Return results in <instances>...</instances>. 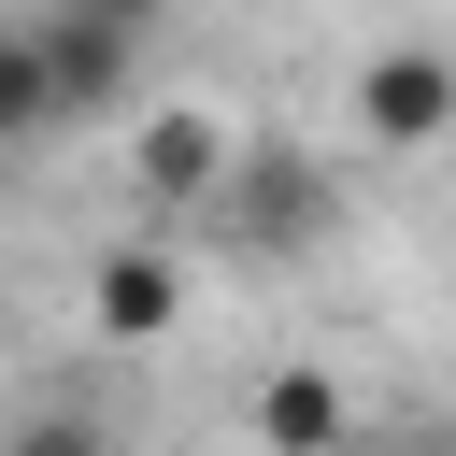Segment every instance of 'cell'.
<instances>
[{
  "instance_id": "cell-1",
  "label": "cell",
  "mask_w": 456,
  "mask_h": 456,
  "mask_svg": "<svg viewBox=\"0 0 456 456\" xmlns=\"http://www.w3.org/2000/svg\"><path fill=\"white\" fill-rule=\"evenodd\" d=\"M200 214H214L242 256H299V242L328 228V171L285 157V142H228V171L200 185Z\"/></svg>"
},
{
  "instance_id": "cell-2",
  "label": "cell",
  "mask_w": 456,
  "mask_h": 456,
  "mask_svg": "<svg viewBox=\"0 0 456 456\" xmlns=\"http://www.w3.org/2000/svg\"><path fill=\"white\" fill-rule=\"evenodd\" d=\"M28 43H43V100H57V128H100V114L128 100V43H142V28L57 0V14H28Z\"/></svg>"
},
{
  "instance_id": "cell-3",
  "label": "cell",
  "mask_w": 456,
  "mask_h": 456,
  "mask_svg": "<svg viewBox=\"0 0 456 456\" xmlns=\"http://www.w3.org/2000/svg\"><path fill=\"white\" fill-rule=\"evenodd\" d=\"M442 114H456V71H442L428 43H399V57H370V71H356V128H370L385 157L442 142Z\"/></svg>"
},
{
  "instance_id": "cell-4",
  "label": "cell",
  "mask_w": 456,
  "mask_h": 456,
  "mask_svg": "<svg viewBox=\"0 0 456 456\" xmlns=\"http://www.w3.org/2000/svg\"><path fill=\"white\" fill-rule=\"evenodd\" d=\"M171 299H185V285H171V256H157V242L100 256V285H86V314H100L114 342H157V328H171Z\"/></svg>"
},
{
  "instance_id": "cell-5",
  "label": "cell",
  "mask_w": 456,
  "mask_h": 456,
  "mask_svg": "<svg viewBox=\"0 0 456 456\" xmlns=\"http://www.w3.org/2000/svg\"><path fill=\"white\" fill-rule=\"evenodd\" d=\"M256 442L271 456H342V385L328 370H271L256 385Z\"/></svg>"
},
{
  "instance_id": "cell-6",
  "label": "cell",
  "mask_w": 456,
  "mask_h": 456,
  "mask_svg": "<svg viewBox=\"0 0 456 456\" xmlns=\"http://www.w3.org/2000/svg\"><path fill=\"white\" fill-rule=\"evenodd\" d=\"M214 171H228V128L214 114H157L142 128V200H200Z\"/></svg>"
},
{
  "instance_id": "cell-7",
  "label": "cell",
  "mask_w": 456,
  "mask_h": 456,
  "mask_svg": "<svg viewBox=\"0 0 456 456\" xmlns=\"http://www.w3.org/2000/svg\"><path fill=\"white\" fill-rule=\"evenodd\" d=\"M0 142H57V100H43V43L0 28Z\"/></svg>"
},
{
  "instance_id": "cell-8",
  "label": "cell",
  "mask_w": 456,
  "mask_h": 456,
  "mask_svg": "<svg viewBox=\"0 0 456 456\" xmlns=\"http://www.w3.org/2000/svg\"><path fill=\"white\" fill-rule=\"evenodd\" d=\"M0 456H128V442H114L100 413H71V399H57V413H28V428H14Z\"/></svg>"
},
{
  "instance_id": "cell-9",
  "label": "cell",
  "mask_w": 456,
  "mask_h": 456,
  "mask_svg": "<svg viewBox=\"0 0 456 456\" xmlns=\"http://www.w3.org/2000/svg\"><path fill=\"white\" fill-rule=\"evenodd\" d=\"M342 456H356V442H342Z\"/></svg>"
}]
</instances>
